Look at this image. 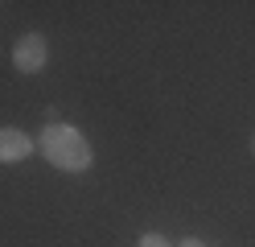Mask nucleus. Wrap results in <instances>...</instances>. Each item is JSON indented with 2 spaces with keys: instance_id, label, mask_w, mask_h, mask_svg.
Here are the masks:
<instances>
[{
  "instance_id": "f257e3e1",
  "label": "nucleus",
  "mask_w": 255,
  "mask_h": 247,
  "mask_svg": "<svg viewBox=\"0 0 255 247\" xmlns=\"http://www.w3.org/2000/svg\"><path fill=\"white\" fill-rule=\"evenodd\" d=\"M37 144H41L45 161H50L54 169H62V173H83L91 165V144L83 140V132L70 128V124H50Z\"/></svg>"
},
{
  "instance_id": "f03ea898",
  "label": "nucleus",
  "mask_w": 255,
  "mask_h": 247,
  "mask_svg": "<svg viewBox=\"0 0 255 247\" xmlns=\"http://www.w3.org/2000/svg\"><path fill=\"white\" fill-rule=\"evenodd\" d=\"M12 62H17V70L37 74L45 66V37L41 33H25V37L17 41V49H12Z\"/></svg>"
},
{
  "instance_id": "7ed1b4c3",
  "label": "nucleus",
  "mask_w": 255,
  "mask_h": 247,
  "mask_svg": "<svg viewBox=\"0 0 255 247\" xmlns=\"http://www.w3.org/2000/svg\"><path fill=\"white\" fill-rule=\"evenodd\" d=\"M29 153H33V140H29L21 128H0V161L4 165H17Z\"/></svg>"
},
{
  "instance_id": "20e7f679",
  "label": "nucleus",
  "mask_w": 255,
  "mask_h": 247,
  "mask_svg": "<svg viewBox=\"0 0 255 247\" xmlns=\"http://www.w3.org/2000/svg\"><path fill=\"white\" fill-rule=\"evenodd\" d=\"M140 247H169L161 235H144V239H140Z\"/></svg>"
},
{
  "instance_id": "39448f33",
  "label": "nucleus",
  "mask_w": 255,
  "mask_h": 247,
  "mask_svg": "<svg viewBox=\"0 0 255 247\" xmlns=\"http://www.w3.org/2000/svg\"><path fill=\"white\" fill-rule=\"evenodd\" d=\"M181 247H202V243H198V239H185V243H181Z\"/></svg>"
},
{
  "instance_id": "423d86ee",
  "label": "nucleus",
  "mask_w": 255,
  "mask_h": 247,
  "mask_svg": "<svg viewBox=\"0 0 255 247\" xmlns=\"http://www.w3.org/2000/svg\"><path fill=\"white\" fill-rule=\"evenodd\" d=\"M251 148H255V144H251Z\"/></svg>"
}]
</instances>
